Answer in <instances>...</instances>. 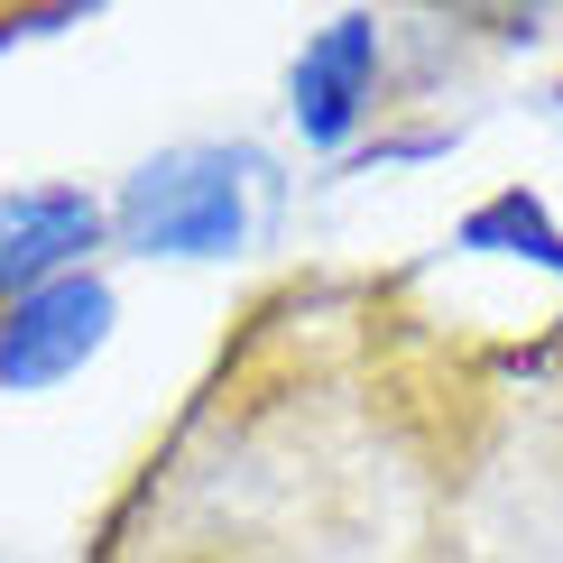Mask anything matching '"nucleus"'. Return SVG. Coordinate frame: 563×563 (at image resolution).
<instances>
[{"label":"nucleus","mask_w":563,"mask_h":563,"mask_svg":"<svg viewBox=\"0 0 563 563\" xmlns=\"http://www.w3.org/2000/svg\"><path fill=\"white\" fill-rule=\"evenodd\" d=\"M296 130H305V148H351V130L369 121V92H379V19H361V10H342L333 29H314L305 37V56H296Z\"/></svg>","instance_id":"nucleus-4"},{"label":"nucleus","mask_w":563,"mask_h":563,"mask_svg":"<svg viewBox=\"0 0 563 563\" xmlns=\"http://www.w3.org/2000/svg\"><path fill=\"white\" fill-rule=\"evenodd\" d=\"M102 231H111V213L84 185H10L0 195V305L56 287V277H84Z\"/></svg>","instance_id":"nucleus-3"},{"label":"nucleus","mask_w":563,"mask_h":563,"mask_svg":"<svg viewBox=\"0 0 563 563\" xmlns=\"http://www.w3.org/2000/svg\"><path fill=\"white\" fill-rule=\"evenodd\" d=\"M268 203H277V167L260 148L195 139V148H157L121 185L111 231H121V250H139V260H241L260 241Z\"/></svg>","instance_id":"nucleus-1"},{"label":"nucleus","mask_w":563,"mask_h":563,"mask_svg":"<svg viewBox=\"0 0 563 563\" xmlns=\"http://www.w3.org/2000/svg\"><path fill=\"white\" fill-rule=\"evenodd\" d=\"M111 323H121V296L102 287V277H56V287L0 305V397H29V388H56L75 379L92 351L111 342Z\"/></svg>","instance_id":"nucleus-2"},{"label":"nucleus","mask_w":563,"mask_h":563,"mask_svg":"<svg viewBox=\"0 0 563 563\" xmlns=\"http://www.w3.org/2000/svg\"><path fill=\"white\" fill-rule=\"evenodd\" d=\"M453 250H499V260H536L545 277H563V231H554V213L527 195V185H508V195H489L481 213H462Z\"/></svg>","instance_id":"nucleus-5"}]
</instances>
